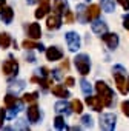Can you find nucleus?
I'll return each instance as SVG.
<instances>
[{"instance_id":"obj_1","label":"nucleus","mask_w":129,"mask_h":131,"mask_svg":"<svg viewBox=\"0 0 129 131\" xmlns=\"http://www.w3.org/2000/svg\"><path fill=\"white\" fill-rule=\"evenodd\" d=\"M112 76H114V80L120 90L121 94H127L129 93V88H127V82H126V70L121 67V65H115L112 68Z\"/></svg>"},{"instance_id":"obj_2","label":"nucleus","mask_w":129,"mask_h":131,"mask_svg":"<svg viewBox=\"0 0 129 131\" xmlns=\"http://www.w3.org/2000/svg\"><path fill=\"white\" fill-rule=\"evenodd\" d=\"M95 90H97L98 96L101 97V100H103L105 106H112V105H114V102H115L114 91H112V90H111V88L105 83V82L98 80V82L95 83Z\"/></svg>"},{"instance_id":"obj_3","label":"nucleus","mask_w":129,"mask_h":131,"mask_svg":"<svg viewBox=\"0 0 129 131\" xmlns=\"http://www.w3.org/2000/svg\"><path fill=\"white\" fill-rule=\"evenodd\" d=\"M74 63H75L77 71H79L82 76L89 74V70H91V62H89V57H88L86 54H79V56L74 59Z\"/></svg>"},{"instance_id":"obj_4","label":"nucleus","mask_w":129,"mask_h":131,"mask_svg":"<svg viewBox=\"0 0 129 131\" xmlns=\"http://www.w3.org/2000/svg\"><path fill=\"white\" fill-rule=\"evenodd\" d=\"M115 120H117V117L112 113L101 114V117H100V128L106 129V131H111V129L115 128Z\"/></svg>"},{"instance_id":"obj_5","label":"nucleus","mask_w":129,"mask_h":131,"mask_svg":"<svg viewBox=\"0 0 129 131\" xmlns=\"http://www.w3.org/2000/svg\"><path fill=\"white\" fill-rule=\"evenodd\" d=\"M2 71H3V74H5V76H8V77L16 76V74H17V71H19V63H17L16 60H12V59H8V60L3 63Z\"/></svg>"},{"instance_id":"obj_6","label":"nucleus","mask_w":129,"mask_h":131,"mask_svg":"<svg viewBox=\"0 0 129 131\" xmlns=\"http://www.w3.org/2000/svg\"><path fill=\"white\" fill-rule=\"evenodd\" d=\"M66 43H68L69 51H77L80 48V36L74 31L66 32Z\"/></svg>"},{"instance_id":"obj_7","label":"nucleus","mask_w":129,"mask_h":131,"mask_svg":"<svg viewBox=\"0 0 129 131\" xmlns=\"http://www.w3.org/2000/svg\"><path fill=\"white\" fill-rule=\"evenodd\" d=\"M86 103H88L94 111H101L103 106H105V103H103V100H101L100 96H91V94H88V97H86Z\"/></svg>"},{"instance_id":"obj_8","label":"nucleus","mask_w":129,"mask_h":131,"mask_svg":"<svg viewBox=\"0 0 129 131\" xmlns=\"http://www.w3.org/2000/svg\"><path fill=\"white\" fill-rule=\"evenodd\" d=\"M49 11H51V0H40V5H38V8L35 11V17L43 19Z\"/></svg>"},{"instance_id":"obj_9","label":"nucleus","mask_w":129,"mask_h":131,"mask_svg":"<svg viewBox=\"0 0 129 131\" xmlns=\"http://www.w3.org/2000/svg\"><path fill=\"white\" fill-rule=\"evenodd\" d=\"M101 39L105 40V43L108 45L109 49H115V48L118 46V36L114 34V32H105V34L101 36Z\"/></svg>"},{"instance_id":"obj_10","label":"nucleus","mask_w":129,"mask_h":131,"mask_svg":"<svg viewBox=\"0 0 129 131\" xmlns=\"http://www.w3.org/2000/svg\"><path fill=\"white\" fill-rule=\"evenodd\" d=\"M46 26H48V29H58L60 26H61V19H60V16L58 14H52V16H49L48 17V20H46Z\"/></svg>"},{"instance_id":"obj_11","label":"nucleus","mask_w":129,"mask_h":131,"mask_svg":"<svg viewBox=\"0 0 129 131\" xmlns=\"http://www.w3.org/2000/svg\"><path fill=\"white\" fill-rule=\"evenodd\" d=\"M63 57V52L57 48V46H51L46 49V59L51 60V62H55V60H60Z\"/></svg>"},{"instance_id":"obj_12","label":"nucleus","mask_w":129,"mask_h":131,"mask_svg":"<svg viewBox=\"0 0 129 131\" xmlns=\"http://www.w3.org/2000/svg\"><path fill=\"white\" fill-rule=\"evenodd\" d=\"M26 114H28V120H29L31 123H35V122L40 119V110H38V106H37V105L29 106V108H28V111H26Z\"/></svg>"},{"instance_id":"obj_13","label":"nucleus","mask_w":129,"mask_h":131,"mask_svg":"<svg viewBox=\"0 0 129 131\" xmlns=\"http://www.w3.org/2000/svg\"><path fill=\"white\" fill-rule=\"evenodd\" d=\"M28 36H29L31 39H40V36H42V28H40V25H38V23H31V25L28 26Z\"/></svg>"},{"instance_id":"obj_14","label":"nucleus","mask_w":129,"mask_h":131,"mask_svg":"<svg viewBox=\"0 0 129 131\" xmlns=\"http://www.w3.org/2000/svg\"><path fill=\"white\" fill-rule=\"evenodd\" d=\"M98 16H100V6L98 5H91L86 9V19L88 20H95V19H98Z\"/></svg>"},{"instance_id":"obj_15","label":"nucleus","mask_w":129,"mask_h":131,"mask_svg":"<svg viewBox=\"0 0 129 131\" xmlns=\"http://www.w3.org/2000/svg\"><path fill=\"white\" fill-rule=\"evenodd\" d=\"M92 31L95 32V34H98V36H103L105 32H108V25L101 20H98V22H94L92 23Z\"/></svg>"},{"instance_id":"obj_16","label":"nucleus","mask_w":129,"mask_h":131,"mask_svg":"<svg viewBox=\"0 0 129 131\" xmlns=\"http://www.w3.org/2000/svg\"><path fill=\"white\" fill-rule=\"evenodd\" d=\"M52 8H54V13L55 14L61 16L64 11H66V0H54Z\"/></svg>"},{"instance_id":"obj_17","label":"nucleus","mask_w":129,"mask_h":131,"mask_svg":"<svg viewBox=\"0 0 129 131\" xmlns=\"http://www.w3.org/2000/svg\"><path fill=\"white\" fill-rule=\"evenodd\" d=\"M52 94H54V96H57V97H63V99L69 97L68 90L64 88L63 85H55V86H52Z\"/></svg>"},{"instance_id":"obj_18","label":"nucleus","mask_w":129,"mask_h":131,"mask_svg":"<svg viewBox=\"0 0 129 131\" xmlns=\"http://www.w3.org/2000/svg\"><path fill=\"white\" fill-rule=\"evenodd\" d=\"M55 111L57 113H64V114H69L71 113V105L68 102H64V100H60L55 103Z\"/></svg>"},{"instance_id":"obj_19","label":"nucleus","mask_w":129,"mask_h":131,"mask_svg":"<svg viewBox=\"0 0 129 131\" xmlns=\"http://www.w3.org/2000/svg\"><path fill=\"white\" fill-rule=\"evenodd\" d=\"M2 11H3V13H2V19H3V22H5V23H11V20H12V17H14V11H12V8L6 6V8H3Z\"/></svg>"},{"instance_id":"obj_20","label":"nucleus","mask_w":129,"mask_h":131,"mask_svg":"<svg viewBox=\"0 0 129 131\" xmlns=\"http://www.w3.org/2000/svg\"><path fill=\"white\" fill-rule=\"evenodd\" d=\"M22 46L26 48V49H40V51H43V48H45L42 43H35V42H32V40H25V42L22 43Z\"/></svg>"},{"instance_id":"obj_21","label":"nucleus","mask_w":129,"mask_h":131,"mask_svg":"<svg viewBox=\"0 0 129 131\" xmlns=\"http://www.w3.org/2000/svg\"><path fill=\"white\" fill-rule=\"evenodd\" d=\"M101 8H103L106 13L115 11V0H101Z\"/></svg>"},{"instance_id":"obj_22","label":"nucleus","mask_w":129,"mask_h":131,"mask_svg":"<svg viewBox=\"0 0 129 131\" xmlns=\"http://www.w3.org/2000/svg\"><path fill=\"white\" fill-rule=\"evenodd\" d=\"M54 126H55L57 129H64V128H66L64 119H63L61 116H57V117H55V120H54Z\"/></svg>"},{"instance_id":"obj_23","label":"nucleus","mask_w":129,"mask_h":131,"mask_svg":"<svg viewBox=\"0 0 129 131\" xmlns=\"http://www.w3.org/2000/svg\"><path fill=\"white\" fill-rule=\"evenodd\" d=\"M77 9H79V11H77V13H79V16H77L79 20H80V22H86V20H88V19H86V8H85L83 5H79Z\"/></svg>"},{"instance_id":"obj_24","label":"nucleus","mask_w":129,"mask_h":131,"mask_svg":"<svg viewBox=\"0 0 129 131\" xmlns=\"http://www.w3.org/2000/svg\"><path fill=\"white\" fill-rule=\"evenodd\" d=\"M71 108H72L77 114H80V113L83 111V105H82V102H80V100H77V99L71 102Z\"/></svg>"},{"instance_id":"obj_25","label":"nucleus","mask_w":129,"mask_h":131,"mask_svg":"<svg viewBox=\"0 0 129 131\" xmlns=\"http://www.w3.org/2000/svg\"><path fill=\"white\" fill-rule=\"evenodd\" d=\"M80 85H82V91H83L86 96H88V94H91V90H92V86H91V83H89L88 80H85V79H83V80L80 82Z\"/></svg>"},{"instance_id":"obj_26","label":"nucleus","mask_w":129,"mask_h":131,"mask_svg":"<svg viewBox=\"0 0 129 131\" xmlns=\"http://www.w3.org/2000/svg\"><path fill=\"white\" fill-rule=\"evenodd\" d=\"M38 97V93H26L23 96V102H34Z\"/></svg>"},{"instance_id":"obj_27","label":"nucleus","mask_w":129,"mask_h":131,"mask_svg":"<svg viewBox=\"0 0 129 131\" xmlns=\"http://www.w3.org/2000/svg\"><path fill=\"white\" fill-rule=\"evenodd\" d=\"M16 102H17V99H16V97H14L12 94H8V96L5 97V106H6V108L12 106V105H14Z\"/></svg>"},{"instance_id":"obj_28","label":"nucleus","mask_w":129,"mask_h":131,"mask_svg":"<svg viewBox=\"0 0 129 131\" xmlns=\"http://www.w3.org/2000/svg\"><path fill=\"white\" fill-rule=\"evenodd\" d=\"M63 16H64V22H66V23H72V22H74V14H72V11L66 9V11L63 13Z\"/></svg>"},{"instance_id":"obj_29","label":"nucleus","mask_w":129,"mask_h":131,"mask_svg":"<svg viewBox=\"0 0 129 131\" xmlns=\"http://www.w3.org/2000/svg\"><path fill=\"white\" fill-rule=\"evenodd\" d=\"M121 111H123V114L126 117H129V100H124L121 103Z\"/></svg>"},{"instance_id":"obj_30","label":"nucleus","mask_w":129,"mask_h":131,"mask_svg":"<svg viewBox=\"0 0 129 131\" xmlns=\"http://www.w3.org/2000/svg\"><path fill=\"white\" fill-rule=\"evenodd\" d=\"M82 122H83L85 126H91V125H92V117H91V116H83V117H82Z\"/></svg>"},{"instance_id":"obj_31","label":"nucleus","mask_w":129,"mask_h":131,"mask_svg":"<svg viewBox=\"0 0 129 131\" xmlns=\"http://www.w3.org/2000/svg\"><path fill=\"white\" fill-rule=\"evenodd\" d=\"M117 2L123 6V9H124V11H127V9H129V0H117Z\"/></svg>"},{"instance_id":"obj_32","label":"nucleus","mask_w":129,"mask_h":131,"mask_svg":"<svg viewBox=\"0 0 129 131\" xmlns=\"http://www.w3.org/2000/svg\"><path fill=\"white\" fill-rule=\"evenodd\" d=\"M6 117V110H0V128L3 126V120Z\"/></svg>"},{"instance_id":"obj_33","label":"nucleus","mask_w":129,"mask_h":131,"mask_svg":"<svg viewBox=\"0 0 129 131\" xmlns=\"http://www.w3.org/2000/svg\"><path fill=\"white\" fill-rule=\"evenodd\" d=\"M123 26H124V29H129V14L123 16Z\"/></svg>"},{"instance_id":"obj_34","label":"nucleus","mask_w":129,"mask_h":131,"mask_svg":"<svg viewBox=\"0 0 129 131\" xmlns=\"http://www.w3.org/2000/svg\"><path fill=\"white\" fill-rule=\"evenodd\" d=\"M74 83H75L74 77H68L66 80H64V85H66V86H74Z\"/></svg>"},{"instance_id":"obj_35","label":"nucleus","mask_w":129,"mask_h":131,"mask_svg":"<svg viewBox=\"0 0 129 131\" xmlns=\"http://www.w3.org/2000/svg\"><path fill=\"white\" fill-rule=\"evenodd\" d=\"M52 73H54V77H55V79H61V74H60V70H54Z\"/></svg>"},{"instance_id":"obj_36","label":"nucleus","mask_w":129,"mask_h":131,"mask_svg":"<svg viewBox=\"0 0 129 131\" xmlns=\"http://www.w3.org/2000/svg\"><path fill=\"white\" fill-rule=\"evenodd\" d=\"M61 68H64V70H68V68H69V62H68V60H64V62L61 63Z\"/></svg>"},{"instance_id":"obj_37","label":"nucleus","mask_w":129,"mask_h":131,"mask_svg":"<svg viewBox=\"0 0 129 131\" xmlns=\"http://www.w3.org/2000/svg\"><path fill=\"white\" fill-rule=\"evenodd\" d=\"M40 71H42V76H43V77H48V70H46V68H42Z\"/></svg>"},{"instance_id":"obj_38","label":"nucleus","mask_w":129,"mask_h":131,"mask_svg":"<svg viewBox=\"0 0 129 131\" xmlns=\"http://www.w3.org/2000/svg\"><path fill=\"white\" fill-rule=\"evenodd\" d=\"M3 6H5V0H0V11H2Z\"/></svg>"},{"instance_id":"obj_39","label":"nucleus","mask_w":129,"mask_h":131,"mask_svg":"<svg viewBox=\"0 0 129 131\" xmlns=\"http://www.w3.org/2000/svg\"><path fill=\"white\" fill-rule=\"evenodd\" d=\"M37 0H28V3H35Z\"/></svg>"},{"instance_id":"obj_40","label":"nucleus","mask_w":129,"mask_h":131,"mask_svg":"<svg viewBox=\"0 0 129 131\" xmlns=\"http://www.w3.org/2000/svg\"><path fill=\"white\" fill-rule=\"evenodd\" d=\"M126 82H127V88H129V77H127V80H126Z\"/></svg>"},{"instance_id":"obj_41","label":"nucleus","mask_w":129,"mask_h":131,"mask_svg":"<svg viewBox=\"0 0 129 131\" xmlns=\"http://www.w3.org/2000/svg\"><path fill=\"white\" fill-rule=\"evenodd\" d=\"M88 2H89V0H88Z\"/></svg>"}]
</instances>
